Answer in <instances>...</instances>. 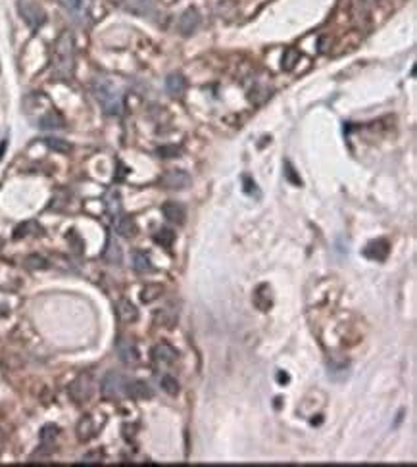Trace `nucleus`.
<instances>
[{
  "instance_id": "aec40b11",
  "label": "nucleus",
  "mask_w": 417,
  "mask_h": 467,
  "mask_svg": "<svg viewBox=\"0 0 417 467\" xmlns=\"http://www.w3.org/2000/svg\"><path fill=\"white\" fill-rule=\"evenodd\" d=\"M122 248H120V245L117 242H114L112 238L108 240V246L106 250H104V260L108 261V263H115V266H120L122 263Z\"/></svg>"
},
{
  "instance_id": "1a4fd4ad",
  "label": "nucleus",
  "mask_w": 417,
  "mask_h": 467,
  "mask_svg": "<svg viewBox=\"0 0 417 467\" xmlns=\"http://www.w3.org/2000/svg\"><path fill=\"white\" fill-rule=\"evenodd\" d=\"M112 227H114V231L120 235V237H125V238L133 237V235L137 233V225H135V221H133L127 214H123V212L112 217Z\"/></svg>"
},
{
  "instance_id": "ddd939ff",
  "label": "nucleus",
  "mask_w": 417,
  "mask_h": 467,
  "mask_svg": "<svg viewBox=\"0 0 417 467\" xmlns=\"http://www.w3.org/2000/svg\"><path fill=\"white\" fill-rule=\"evenodd\" d=\"M162 212H164L167 221L175 223V225H183V223H185V215H187V212H185V208H183L181 204H177V202H166V204L162 206Z\"/></svg>"
},
{
  "instance_id": "4468645a",
  "label": "nucleus",
  "mask_w": 417,
  "mask_h": 467,
  "mask_svg": "<svg viewBox=\"0 0 417 467\" xmlns=\"http://www.w3.org/2000/svg\"><path fill=\"white\" fill-rule=\"evenodd\" d=\"M388 250H390V248H388V242L381 238V240H373V242H369L367 248L364 250V254L367 258H371V260L381 261L388 256Z\"/></svg>"
},
{
  "instance_id": "b1692460",
  "label": "nucleus",
  "mask_w": 417,
  "mask_h": 467,
  "mask_svg": "<svg viewBox=\"0 0 417 467\" xmlns=\"http://www.w3.org/2000/svg\"><path fill=\"white\" fill-rule=\"evenodd\" d=\"M160 292H162V287L160 285H146L143 289V294H141V300L143 302H152V300H156L160 296Z\"/></svg>"
},
{
  "instance_id": "7ed1b4c3",
  "label": "nucleus",
  "mask_w": 417,
  "mask_h": 467,
  "mask_svg": "<svg viewBox=\"0 0 417 467\" xmlns=\"http://www.w3.org/2000/svg\"><path fill=\"white\" fill-rule=\"evenodd\" d=\"M17 12L31 29H38L46 22L45 10L35 0H17Z\"/></svg>"
},
{
  "instance_id": "39448f33",
  "label": "nucleus",
  "mask_w": 417,
  "mask_h": 467,
  "mask_svg": "<svg viewBox=\"0 0 417 467\" xmlns=\"http://www.w3.org/2000/svg\"><path fill=\"white\" fill-rule=\"evenodd\" d=\"M68 392L75 402H85L92 392V377L89 373H81L73 383L69 384Z\"/></svg>"
},
{
  "instance_id": "7c9ffc66",
  "label": "nucleus",
  "mask_w": 417,
  "mask_h": 467,
  "mask_svg": "<svg viewBox=\"0 0 417 467\" xmlns=\"http://www.w3.org/2000/svg\"><path fill=\"white\" fill-rule=\"evenodd\" d=\"M27 266L29 268H35V269H45L46 268V260L45 258H41V256H29L27 258Z\"/></svg>"
},
{
  "instance_id": "423d86ee",
  "label": "nucleus",
  "mask_w": 417,
  "mask_h": 467,
  "mask_svg": "<svg viewBox=\"0 0 417 467\" xmlns=\"http://www.w3.org/2000/svg\"><path fill=\"white\" fill-rule=\"evenodd\" d=\"M115 352H117V356H120V360L123 361V363H127V366H135L138 361V348L137 344L131 340V338H117V342H115Z\"/></svg>"
},
{
  "instance_id": "f3484780",
  "label": "nucleus",
  "mask_w": 417,
  "mask_h": 467,
  "mask_svg": "<svg viewBox=\"0 0 417 467\" xmlns=\"http://www.w3.org/2000/svg\"><path fill=\"white\" fill-rule=\"evenodd\" d=\"M152 354H154V360L160 361V363H171V361H175V358H177V350H175L173 346L167 344V342L158 344L154 350H152Z\"/></svg>"
},
{
  "instance_id": "9d476101",
  "label": "nucleus",
  "mask_w": 417,
  "mask_h": 467,
  "mask_svg": "<svg viewBox=\"0 0 417 467\" xmlns=\"http://www.w3.org/2000/svg\"><path fill=\"white\" fill-rule=\"evenodd\" d=\"M125 396H129L133 400H148L154 396V391L144 381H127L125 383Z\"/></svg>"
},
{
  "instance_id": "f257e3e1",
  "label": "nucleus",
  "mask_w": 417,
  "mask_h": 467,
  "mask_svg": "<svg viewBox=\"0 0 417 467\" xmlns=\"http://www.w3.org/2000/svg\"><path fill=\"white\" fill-rule=\"evenodd\" d=\"M75 68V40L71 33H62L52 50V73L58 79H69Z\"/></svg>"
},
{
  "instance_id": "a211bd4d",
  "label": "nucleus",
  "mask_w": 417,
  "mask_h": 467,
  "mask_svg": "<svg viewBox=\"0 0 417 467\" xmlns=\"http://www.w3.org/2000/svg\"><path fill=\"white\" fill-rule=\"evenodd\" d=\"M104 204H106L108 214L112 215V217H114V215H117V214H122V212H123V208H122V194L115 191V189L108 191L106 198H104Z\"/></svg>"
},
{
  "instance_id": "412c9836",
  "label": "nucleus",
  "mask_w": 417,
  "mask_h": 467,
  "mask_svg": "<svg viewBox=\"0 0 417 467\" xmlns=\"http://www.w3.org/2000/svg\"><path fill=\"white\" fill-rule=\"evenodd\" d=\"M133 269L137 273H146V271H152V263L150 258L144 252H133Z\"/></svg>"
},
{
  "instance_id": "f8f14e48",
  "label": "nucleus",
  "mask_w": 417,
  "mask_h": 467,
  "mask_svg": "<svg viewBox=\"0 0 417 467\" xmlns=\"http://www.w3.org/2000/svg\"><path fill=\"white\" fill-rule=\"evenodd\" d=\"M64 117H62L56 110H48L46 114H43L38 117V127L43 131H54V129H62L64 127Z\"/></svg>"
},
{
  "instance_id": "2f4dec72",
  "label": "nucleus",
  "mask_w": 417,
  "mask_h": 467,
  "mask_svg": "<svg viewBox=\"0 0 417 467\" xmlns=\"http://www.w3.org/2000/svg\"><path fill=\"white\" fill-rule=\"evenodd\" d=\"M102 460V454L96 452V454H87V456H83V460H81V463H98V461Z\"/></svg>"
},
{
  "instance_id": "a878e982",
  "label": "nucleus",
  "mask_w": 417,
  "mask_h": 467,
  "mask_svg": "<svg viewBox=\"0 0 417 467\" xmlns=\"http://www.w3.org/2000/svg\"><path fill=\"white\" fill-rule=\"evenodd\" d=\"M160 384H162V389L167 392V394H177L179 392V384H177V381H175L171 375H164L162 377V381H160Z\"/></svg>"
},
{
  "instance_id": "2eb2a0df",
  "label": "nucleus",
  "mask_w": 417,
  "mask_h": 467,
  "mask_svg": "<svg viewBox=\"0 0 417 467\" xmlns=\"http://www.w3.org/2000/svg\"><path fill=\"white\" fill-rule=\"evenodd\" d=\"M166 89L171 96H183L187 91V79L181 73H171L166 79Z\"/></svg>"
},
{
  "instance_id": "393cba45",
  "label": "nucleus",
  "mask_w": 417,
  "mask_h": 467,
  "mask_svg": "<svg viewBox=\"0 0 417 467\" xmlns=\"http://www.w3.org/2000/svg\"><path fill=\"white\" fill-rule=\"evenodd\" d=\"M298 50L296 48H288L287 52H285V56H283V69H287V71H290V69L296 66V62H298Z\"/></svg>"
},
{
  "instance_id": "bb28decb",
  "label": "nucleus",
  "mask_w": 417,
  "mask_h": 467,
  "mask_svg": "<svg viewBox=\"0 0 417 467\" xmlns=\"http://www.w3.org/2000/svg\"><path fill=\"white\" fill-rule=\"evenodd\" d=\"M58 437V427H54V425H46L45 429L41 431V440H43V444H52L54 438Z\"/></svg>"
},
{
  "instance_id": "6e6552de",
  "label": "nucleus",
  "mask_w": 417,
  "mask_h": 467,
  "mask_svg": "<svg viewBox=\"0 0 417 467\" xmlns=\"http://www.w3.org/2000/svg\"><path fill=\"white\" fill-rule=\"evenodd\" d=\"M162 185L167 187V189L183 191V189H187L190 185V175L187 171H183V169H171V171H167L166 175L162 177Z\"/></svg>"
},
{
  "instance_id": "0eeeda50",
  "label": "nucleus",
  "mask_w": 417,
  "mask_h": 467,
  "mask_svg": "<svg viewBox=\"0 0 417 467\" xmlns=\"http://www.w3.org/2000/svg\"><path fill=\"white\" fill-rule=\"evenodd\" d=\"M198 25H200V14H198L196 8H187L181 14V17L177 19V29L185 37L192 35L198 29Z\"/></svg>"
},
{
  "instance_id": "f03ea898",
  "label": "nucleus",
  "mask_w": 417,
  "mask_h": 467,
  "mask_svg": "<svg viewBox=\"0 0 417 467\" xmlns=\"http://www.w3.org/2000/svg\"><path fill=\"white\" fill-rule=\"evenodd\" d=\"M92 94L98 100L102 112L108 115H120L123 110V100L120 91L106 79H96L92 83Z\"/></svg>"
},
{
  "instance_id": "c85d7f7f",
  "label": "nucleus",
  "mask_w": 417,
  "mask_h": 467,
  "mask_svg": "<svg viewBox=\"0 0 417 467\" xmlns=\"http://www.w3.org/2000/svg\"><path fill=\"white\" fill-rule=\"evenodd\" d=\"M158 156H162V158H175V156H179V148L177 146H162V148H158Z\"/></svg>"
},
{
  "instance_id": "20e7f679",
  "label": "nucleus",
  "mask_w": 417,
  "mask_h": 467,
  "mask_svg": "<svg viewBox=\"0 0 417 467\" xmlns=\"http://www.w3.org/2000/svg\"><path fill=\"white\" fill-rule=\"evenodd\" d=\"M125 383H127V379L122 375V373H117V371H110V373H106V377L102 379V394L106 396V398H112V400H117L122 398V396H125Z\"/></svg>"
},
{
  "instance_id": "473e14b6",
  "label": "nucleus",
  "mask_w": 417,
  "mask_h": 467,
  "mask_svg": "<svg viewBox=\"0 0 417 467\" xmlns=\"http://www.w3.org/2000/svg\"><path fill=\"white\" fill-rule=\"evenodd\" d=\"M279 381H281V383H287L288 375H285V373H279Z\"/></svg>"
},
{
  "instance_id": "c756f323",
  "label": "nucleus",
  "mask_w": 417,
  "mask_h": 467,
  "mask_svg": "<svg viewBox=\"0 0 417 467\" xmlns=\"http://www.w3.org/2000/svg\"><path fill=\"white\" fill-rule=\"evenodd\" d=\"M244 192L246 194H250V196H260V191H258V187H256V183L252 181L250 177H244Z\"/></svg>"
},
{
  "instance_id": "5701e85b",
  "label": "nucleus",
  "mask_w": 417,
  "mask_h": 467,
  "mask_svg": "<svg viewBox=\"0 0 417 467\" xmlns=\"http://www.w3.org/2000/svg\"><path fill=\"white\" fill-rule=\"evenodd\" d=\"M154 240H156L158 245L169 248V246L173 245V240H175V233L171 229H166V227H162V229H160L158 233L154 235Z\"/></svg>"
},
{
  "instance_id": "6ab92c4d",
  "label": "nucleus",
  "mask_w": 417,
  "mask_h": 467,
  "mask_svg": "<svg viewBox=\"0 0 417 467\" xmlns=\"http://www.w3.org/2000/svg\"><path fill=\"white\" fill-rule=\"evenodd\" d=\"M94 433H96L94 419L91 415H85L83 419L79 421V425H77V437H79V440H89V438L94 437Z\"/></svg>"
},
{
  "instance_id": "cd10ccee",
  "label": "nucleus",
  "mask_w": 417,
  "mask_h": 467,
  "mask_svg": "<svg viewBox=\"0 0 417 467\" xmlns=\"http://www.w3.org/2000/svg\"><path fill=\"white\" fill-rule=\"evenodd\" d=\"M285 177H287L292 185H296V187H300V185H302V179L296 175V169L292 168V164H290V161H285Z\"/></svg>"
},
{
  "instance_id": "dca6fc26",
  "label": "nucleus",
  "mask_w": 417,
  "mask_h": 467,
  "mask_svg": "<svg viewBox=\"0 0 417 467\" xmlns=\"http://www.w3.org/2000/svg\"><path fill=\"white\" fill-rule=\"evenodd\" d=\"M115 312H117V317L122 319L123 323H131V321H137L138 317V310L133 304L131 300H120L117 306H115Z\"/></svg>"
},
{
  "instance_id": "4be33fe9",
  "label": "nucleus",
  "mask_w": 417,
  "mask_h": 467,
  "mask_svg": "<svg viewBox=\"0 0 417 467\" xmlns=\"http://www.w3.org/2000/svg\"><path fill=\"white\" fill-rule=\"evenodd\" d=\"M45 145L50 148V150H54V152L58 154H68L71 152V145H69L68 140H64V138H58V137H48L45 140Z\"/></svg>"
},
{
  "instance_id": "9b49d317",
  "label": "nucleus",
  "mask_w": 417,
  "mask_h": 467,
  "mask_svg": "<svg viewBox=\"0 0 417 467\" xmlns=\"http://www.w3.org/2000/svg\"><path fill=\"white\" fill-rule=\"evenodd\" d=\"M156 0H123V8L135 15H148L154 12Z\"/></svg>"
}]
</instances>
